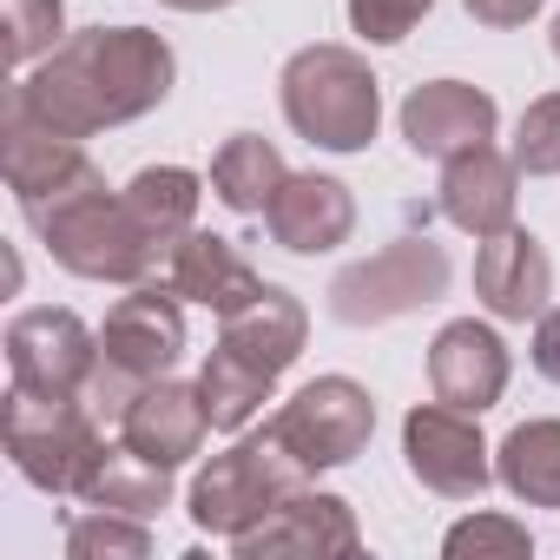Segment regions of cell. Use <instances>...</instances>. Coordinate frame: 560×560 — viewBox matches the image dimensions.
Wrapping results in <instances>:
<instances>
[{"label": "cell", "instance_id": "6da1fadb", "mask_svg": "<svg viewBox=\"0 0 560 560\" xmlns=\"http://www.w3.org/2000/svg\"><path fill=\"white\" fill-rule=\"evenodd\" d=\"M172 73H178V60L159 34H145V27H86V34L60 40L40 60V73H27L14 86V100L40 126H54L67 139H93L106 126H126V119L152 113L172 93Z\"/></svg>", "mask_w": 560, "mask_h": 560}, {"label": "cell", "instance_id": "7a4b0ae2", "mask_svg": "<svg viewBox=\"0 0 560 560\" xmlns=\"http://www.w3.org/2000/svg\"><path fill=\"white\" fill-rule=\"evenodd\" d=\"M40 231V244L54 250L60 270L73 277H93V284H145V277L165 270L172 244L126 205V191H113L106 178L54 198L47 211L27 218Z\"/></svg>", "mask_w": 560, "mask_h": 560}, {"label": "cell", "instance_id": "3957f363", "mask_svg": "<svg viewBox=\"0 0 560 560\" xmlns=\"http://www.w3.org/2000/svg\"><path fill=\"white\" fill-rule=\"evenodd\" d=\"M284 119L298 139L324 152H363L383 126V93L363 54L350 47H304L284 67Z\"/></svg>", "mask_w": 560, "mask_h": 560}, {"label": "cell", "instance_id": "277c9868", "mask_svg": "<svg viewBox=\"0 0 560 560\" xmlns=\"http://www.w3.org/2000/svg\"><path fill=\"white\" fill-rule=\"evenodd\" d=\"M0 442H8L14 468L47 488V494H80V475L86 462L100 455L106 429L86 416L80 396H40V389H8L0 402Z\"/></svg>", "mask_w": 560, "mask_h": 560}, {"label": "cell", "instance_id": "5b68a950", "mask_svg": "<svg viewBox=\"0 0 560 560\" xmlns=\"http://www.w3.org/2000/svg\"><path fill=\"white\" fill-rule=\"evenodd\" d=\"M442 291H448V250L429 244V237H396V244L337 270L330 317L350 324V330H370V324H396V317L435 304Z\"/></svg>", "mask_w": 560, "mask_h": 560}, {"label": "cell", "instance_id": "8992f818", "mask_svg": "<svg viewBox=\"0 0 560 560\" xmlns=\"http://www.w3.org/2000/svg\"><path fill=\"white\" fill-rule=\"evenodd\" d=\"M311 475L291 462V448L277 442L270 429L264 435H244L237 448H224V455H211L205 462V475L191 481V521L205 527V534H244L250 521H264L284 494H298Z\"/></svg>", "mask_w": 560, "mask_h": 560}, {"label": "cell", "instance_id": "52a82bcc", "mask_svg": "<svg viewBox=\"0 0 560 560\" xmlns=\"http://www.w3.org/2000/svg\"><path fill=\"white\" fill-rule=\"evenodd\" d=\"M264 429L291 448V462H298L304 475H324V468H343V462H357V455L370 448V435H376V402H370V389L350 383V376H317L311 389H298L284 409H277Z\"/></svg>", "mask_w": 560, "mask_h": 560}, {"label": "cell", "instance_id": "ba28073f", "mask_svg": "<svg viewBox=\"0 0 560 560\" xmlns=\"http://www.w3.org/2000/svg\"><path fill=\"white\" fill-rule=\"evenodd\" d=\"M0 165H8V185H14V198H21L27 218L100 178V165L80 152V139L40 126L14 93H8V119H0Z\"/></svg>", "mask_w": 560, "mask_h": 560}, {"label": "cell", "instance_id": "9c48e42d", "mask_svg": "<svg viewBox=\"0 0 560 560\" xmlns=\"http://www.w3.org/2000/svg\"><path fill=\"white\" fill-rule=\"evenodd\" d=\"M402 455H409V475H416L422 488L448 494V501H475V494L494 481L488 442H481L475 416H468V409H448V402L409 409V422H402Z\"/></svg>", "mask_w": 560, "mask_h": 560}, {"label": "cell", "instance_id": "30bf717a", "mask_svg": "<svg viewBox=\"0 0 560 560\" xmlns=\"http://www.w3.org/2000/svg\"><path fill=\"white\" fill-rule=\"evenodd\" d=\"M100 363V337L73 317V311H21L8 324V370L21 389H40V396H80V383L93 376Z\"/></svg>", "mask_w": 560, "mask_h": 560}, {"label": "cell", "instance_id": "8fae6325", "mask_svg": "<svg viewBox=\"0 0 560 560\" xmlns=\"http://www.w3.org/2000/svg\"><path fill=\"white\" fill-rule=\"evenodd\" d=\"M100 357L119 363V370L139 376V383L172 376V363L185 357V311H178V291H165L159 277L132 284V298H119L113 317H106V330H100Z\"/></svg>", "mask_w": 560, "mask_h": 560}, {"label": "cell", "instance_id": "7c38bea8", "mask_svg": "<svg viewBox=\"0 0 560 560\" xmlns=\"http://www.w3.org/2000/svg\"><path fill=\"white\" fill-rule=\"evenodd\" d=\"M231 547H237L244 560H257V553H357L363 534H357L350 501L317 494V488L304 481L298 494L277 501L264 521H250L244 534H231Z\"/></svg>", "mask_w": 560, "mask_h": 560}, {"label": "cell", "instance_id": "4fadbf2b", "mask_svg": "<svg viewBox=\"0 0 560 560\" xmlns=\"http://www.w3.org/2000/svg\"><path fill=\"white\" fill-rule=\"evenodd\" d=\"M304 337H311V317L291 291L264 284L244 311L224 317V337H218V357H231L237 370H250L257 383L277 389V376H284L298 357H304Z\"/></svg>", "mask_w": 560, "mask_h": 560}, {"label": "cell", "instance_id": "5bb4252c", "mask_svg": "<svg viewBox=\"0 0 560 560\" xmlns=\"http://www.w3.org/2000/svg\"><path fill=\"white\" fill-rule=\"evenodd\" d=\"M494 119V100L468 80H429L402 100V139L416 159H455L468 145H488Z\"/></svg>", "mask_w": 560, "mask_h": 560}, {"label": "cell", "instance_id": "9a60e30c", "mask_svg": "<svg viewBox=\"0 0 560 560\" xmlns=\"http://www.w3.org/2000/svg\"><path fill=\"white\" fill-rule=\"evenodd\" d=\"M475 298L494 317H508V324H527V317L547 311V298H553V264H547V250H540L534 231L508 224V231L481 237V250H475Z\"/></svg>", "mask_w": 560, "mask_h": 560}, {"label": "cell", "instance_id": "2e32d148", "mask_svg": "<svg viewBox=\"0 0 560 560\" xmlns=\"http://www.w3.org/2000/svg\"><path fill=\"white\" fill-rule=\"evenodd\" d=\"M514 185H521V165L514 159H501L494 145H468V152L442 159L435 211L481 244V237H494V231L514 224Z\"/></svg>", "mask_w": 560, "mask_h": 560}, {"label": "cell", "instance_id": "e0dca14e", "mask_svg": "<svg viewBox=\"0 0 560 560\" xmlns=\"http://www.w3.org/2000/svg\"><path fill=\"white\" fill-rule=\"evenodd\" d=\"M429 389H435V402L468 409V416L494 409L501 389H508V343L488 324H475V317L448 324L429 343Z\"/></svg>", "mask_w": 560, "mask_h": 560}, {"label": "cell", "instance_id": "ac0fdd59", "mask_svg": "<svg viewBox=\"0 0 560 560\" xmlns=\"http://www.w3.org/2000/svg\"><path fill=\"white\" fill-rule=\"evenodd\" d=\"M205 435H211V416H205L198 383H172V376L145 383V389H139V402H132V409H126V422H119V442H126V448H139V455H145V462H159V468L191 462V455L205 448Z\"/></svg>", "mask_w": 560, "mask_h": 560}, {"label": "cell", "instance_id": "d6986e66", "mask_svg": "<svg viewBox=\"0 0 560 560\" xmlns=\"http://www.w3.org/2000/svg\"><path fill=\"white\" fill-rule=\"evenodd\" d=\"M159 284L178 291V298H191V304H205V311H218V317H231V311H244V304L264 291V277L244 264V250H237L231 237H218V231H185V237L172 244L165 270H159Z\"/></svg>", "mask_w": 560, "mask_h": 560}, {"label": "cell", "instance_id": "ffe728a7", "mask_svg": "<svg viewBox=\"0 0 560 560\" xmlns=\"http://www.w3.org/2000/svg\"><path fill=\"white\" fill-rule=\"evenodd\" d=\"M264 231L298 250V257H317V250H337L350 231H357V198L337 185V178H317V172H291L277 185V198L264 205Z\"/></svg>", "mask_w": 560, "mask_h": 560}, {"label": "cell", "instance_id": "44dd1931", "mask_svg": "<svg viewBox=\"0 0 560 560\" xmlns=\"http://www.w3.org/2000/svg\"><path fill=\"white\" fill-rule=\"evenodd\" d=\"M80 501L86 508H113V514H139V521H152L159 508H172V468H159V462H145L139 448H113V442H100V455L86 462V475H80Z\"/></svg>", "mask_w": 560, "mask_h": 560}, {"label": "cell", "instance_id": "7402d4cb", "mask_svg": "<svg viewBox=\"0 0 560 560\" xmlns=\"http://www.w3.org/2000/svg\"><path fill=\"white\" fill-rule=\"evenodd\" d=\"M494 475L514 501L527 508H560V422H521L501 455H494Z\"/></svg>", "mask_w": 560, "mask_h": 560}, {"label": "cell", "instance_id": "603a6c76", "mask_svg": "<svg viewBox=\"0 0 560 560\" xmlns=\"http://www.w3.org/2000/svg\"><path fill=\"white\" fill-rule=\"evenodd\" d=\"M284 178H291V172H284V152H277L270 139H257V132L224 139V152L211 159V191H218L231 211H264Z\"/></svg>", "mask_w": 560, "mask_h": 560}, {"label": "cell", "instance_id": "cb8c5ba5", "mask_svg": "<svg viewBox=\"0 0 560 560\" xmlns=\"http://www.w3.org/2000/svg\"><path fill=\"white\" fill-rule=\"evenodd\" d=\"M198 172H185V165H145L132 185H126V205L165 237V244H178L185 231H191V218H198Z\"/></svg>", "mask_w": 560, "mask_h": 560}, {"label": "cell", "instance_id": "d4e9b609", "mask_svg": "<svg viewBox=\"0 0 560 560\" xmlns=\"http://www.w3.org/2000/svg\"><path fill=\"white\" fill-rule=\"evenodd\" d=\"M0 27H8V60L27 67V60L60 47L67 8H60V0H0Z\"/></svg>", "mask_w": 560, "mask_h": 560}, {"label": "cell", "instance_id": "484cf974", "mask_svg": "<svg viewBox=\"0 0 560 560\" xmlns=\"http://www.w3.org/2000/svg\"><path fill=\"white\" fill-rule=\"evenodd\" d=\"M67 553L73 560H100V553H152V534L139 514H113V508H93L67 527Z\"/></svg>", "mask_w": 560, "mask_h": 560}, {"label": "cell", "instance_id": "4316f807", "mask_svg": "<svg viewBox=\"0 0 560 560\" xmlns=\"http://www.w3.org/2000/svg\"><path fill=\"white\" fill-rule=\"evenodd\" d=\"M514 165H521L527 178H553V172H560V93H540V100L521 113Z\"/></svg>", "mask_w": 560, "mask_h": 560}, {"label": "cell", "instance_id": "83f0119b", "mask_svg": "<svg viewBox=\"0 0 560 560\" xmlns=\"http://www.w3.org/2000/svg\"><path fill=\"white\" fill-rule=\"evenodd\" d=\"M442 547H448V560H468V553H475V560H488V553H494V560H521L534 540H527V527L508 521V514H475V521L448 527Z\"/></svg>", "mask_w": 560, "mask_h": 560}, {"label": "cell", "instance_id": "f1b7e54d", "mask_svg": "<svg viewBox=\"0 0 560 560\" xmlns=\"http://www.w3.org/2000/svg\"><path fill=\"white\" fill-rule=\"evenodd\" d=\"M429 8H435V0H350V27L363 40H376V47H396V40H409V27Z\"/></svg>", "mask_w": 560, "mask_h": 560}, {"label": "cell", "instance_id": "f546056e", "mask_svg": "<svg viewBox=\"0 0 560 560\" xmlns=\"http://www.w3.org/2000/svg\"><path fill=\"white\" fill-rule=\"evenodd\" d=\"M462 8L481 21V27H527L540 14V0H462Z\"/></svg>", "mask_w": 560, "mask_h": 560}, {"label": "cell", "instance_id": "4dcf8cb0", "mask_svg": "<svg viewBox=\"0 0 560 560\" xmlns=\"http://www.w3.org/2000/svg\"><path fill=\"white\" fill-rule=\"evenodd\" d=\"M534 370L547 383H560V311H540V324H534Z\"/></svg>", "mask_w": 560, "mask_h": 560}, {"label": "cell", "instance_id": "1f68e13d", "mask_svg": "<svg viewBox=\"0 0 560 560\" xmlns=\"http://www.w3.org/2000/svg\"><path fill=\"white\" fill-rule=\"evenodd\" d=\"M165 8H178V14H211V8H231V0H165Z\"/></svg>", "mask_w": 560, "mask_h": 560}, {"label": "cell", "instance_id": "d6a6232c", "mask_svg": "<svg viewBox=\"0 0 560 560\" xmlns=\"http://www.w3.org/2000/svg\"><path fill=\"white\" fill-rule=\"evenodd\" d=\"M553 54H560V21H553Z\"/></svg>", "mask_w": 560, "mask_h": 560}]
</instances>
